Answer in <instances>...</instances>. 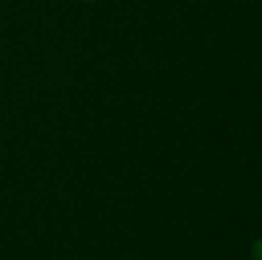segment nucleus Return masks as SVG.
<instances>
[{
    "mask_svg": "<svg viewBox=\"0 0 262 260\" xmlns=\"http://www.w3.org/2000/svg\"><path fill=\"white\" fill-rule=\"evenodd\" d=\"M250 257L252 260H262V239H257L250 248Z\"/></svg>",
    "mask_w": 262,
    "mask_h": 260,
    "instance_id": "f257e3e1",
    "label": "nucleus"
},
{
    "mask_svg": "<svg viewBox=\"0 0 262 260\" xmlns=\"http://www.w3.org/2000/svg\"><path fill=\"white\" fill-rule=\"evenodd\" d=\"M80 2H86V4H91V2H97V0H80Z\"/></svg>",
    "mask_w": 262,
    "mask_h": 260,
    "instance_id": "f03ea898",
    "label": "nucleus"
}]
</instances>
